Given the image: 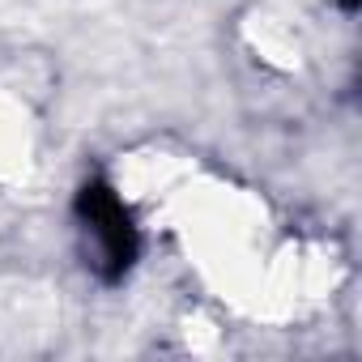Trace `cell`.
Here are the masks:
<instances>
[{
  "label": "cell",
  "instance_id": "obj_1",
  "mask_svg": "<svg viewBox=\"0 0 362 362\" xmlns=\"http://www.w3.org/2000/svg\"><path fill=\"white\" fill-rule=\"evenodd\" d=\"M39 162L35 145V119L26 98L9 94V86H0V184H26L30 170Z\"/></svg>",
  "mask_w": 362,
  "mask_h": 362
}]
</instances>
